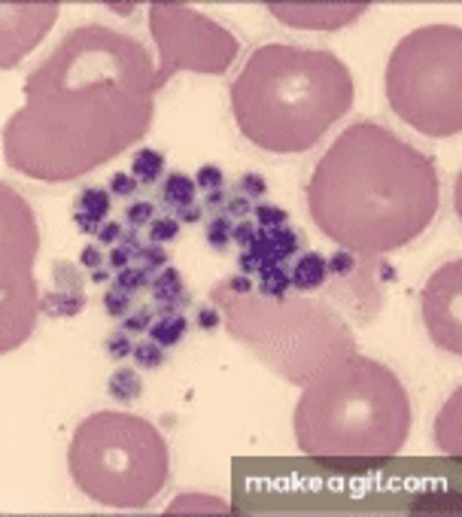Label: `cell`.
<instances>
[{
  "mask_svg": "<svg viewBox=\"0 0 462 517\" xmlns=\"http://www.w3.org/2000/svg\"><path fill=\"white\" fill-rule=\"evenodd\" d=\"M168 262H170V256H168V250L161 247V243H146V247L137 253V265L146 271L149 277L161 275V271L168 268Z\"/></svg>",
  "mask_w": 462,
  "mask_h": 517,
  "instance_id": "31",
  "label": "cell"
},
{
  "mask_svg": "<svg viewBox=\"0 0 462 517\" xmlns=\"http://www.w3.org/2000/svg\"><path fill=\"white\" fill-rule=\"evenodd\" d=\"M435 441L444 454L459 456V390L453 393L450 402L444 405V411L438 414L435 423Z\"/></svg>",
  "mask_w": 462,
  "mask_h": 517,
  "instance_id": "19",
  "label": "cell"
},
{
  "mask_svg": "<svg viewBox=\"0 0 462 517\" xmlns=\"http://www.w3.org/2000/svg\"><path fill=\"white\" fill-rule=\"evenodd\" d=\"M195 326L201 332H216L222 326V314H219V308L216 305H201L195 310Z\"/></svg>",
  "mask_w": 462,
  "mask_h": 517,
  "instance_id": "42",
  "label": "cell"
},
{
  "mask_svg": "<svg viewBox=\"0 0 462 517\" xmlns=\"http://www.w3.org/2000/svg\"><path fill=\"white\" fill-rule=\"evenodd\" d=\"M146 243L140 241V234H137V228H128V232L122 234V241L116 243V247H110V256H107V268L110 271H125V268H131V262L137 258V253L144 250Z\"/></svg>",
  "mask_w": 462,
  "mask_h": 517,
  "instance_id": "25",
  "label": "cell"
},
{
  "mask_svg": "<svg viewBox=\"0 0 462 517\" xmlns=\"http://www.w3.org/2000/svg\"><path fill=\"white\" fill-rule=\"evenodd\" d=\"M180 238V219L177 217H155L149 223V243H174Z\"/></svg>",
  "mask_w": 462,
  "mask_h": 517,
  "instance_id": "32",
  "label": "cell"
},
{
  "mask_svg": "<svg viewBox=\"0 0 462 517\" xmlns=\"http://www.w3.org/2000/svg\"><path fill=\"white\" fill-rule=\"evenodd\" d=\"M52 277H55V286L40 295V314L49 316V320H70V316L83 314L88 305L83 286V265L55 258L52 262Z\"/></svg>",
  "mask_w": 462,
  "mask_h": 517,
  "instance_id": "13",
  "label": "cell"
},
{
  "mask_svg": "<svg viewBox=\"0 0 462 517\" xmlns=\"http://www.w3.org/2000/svg\"><path fill=\"white\" fill-rule=\"evenodd\" d=\"M107 186H110V195H113V198H134V192L140 189V183L134 180L131 174H122V171H119V174L110 176Z\"/></svg>",
  "mask_w": 462,
  "mask_h": 517,
  "instance_id": "41",
  "label": "cell"
},
{
  "mask_svg": "<svg viewBox=\"0 0 462 517\" xmlns=\"http://www.w3.org/2000/svg\"><path fill=\"white\" fill-rule=\"evenodd\" d=\"M252 213H256L259 228H277V226H286V219H289V213L277 204H256Z\"/></svg>",
  "mask_w": 462,
  "mask_h": 517,
  "instance_id": "36",
  "label": "cell"
},
{
  "mask_svg": "<svg viewBox=\"0 0 462 517\" xmlns=\"http://www.w3.org/2000/svg\"><path fill=\"white\" fill-rule=\"evenodd\" d=\"M131 176L137 183H144V186H153V183H159L165 174V155H161L159 150H149V146H144V150L134 152L131 159Z\"/></svg>",
  "mask_w": 462,
  "mask_h": 517,
  "instance_id": "22",
  "label": "cell"
},
{
  "mask_svg": "<svg viewBox=\"0 0 462 517\" xmlns=\"http://www.w3.org/2000/svg\"><path fill=\"white\" fill-rule=\"evenodd\" d=\"M122 234H125L122 223H116V219H107V223L98 228L95 241H98V247H116V243L122 241Z\"/></svg>",
  "mask_w": 462,
  "mask_h": 517,
  "instance_id": "43",
  "label": "cell"
},
{
  "mask_svg": "<svg viewBox=\"0 0 462 517\" xmlns=\"http://www.w3.org/2000/svg\"><path fill=\"white\" fill-rule=\"evenodd\" d=\"M153 320H155V308H137V310H131L128 316L122 320V332H134V335H140V332H149V326H153Z\"/></svg>",
  "mask_w": 462,
  "mask_h": 517,
  "instance_id": "37",
  "label": "cell"
},
{
  "mask_svg": "<svg viewBox=\"0 0 462 517\" xmlns=\"http://www.w3.org/2000/svg\"><path fill=\"white\" fill-rule=\"evenodd\" d=\"M155 219V204L153 201H134L125 207V223L131 228H149V223Z\"/></svg>",
  "mask_w": 462,
  "mask_h": 517,
  "instance_id": "35",
  "label": "cell"
},
{
  "mask_svg": "<svg viewBox=\"0 0 462 517\" xmlns=\"http://www.w3.org/2000/svg\"><path fill=\"white\" fill-rule=\"evenodd\" d=\"M110 10H113V12H131L134 4H110Z\"/></svg>",
  "mask_w": 462,
  "mask_h": 517,
  "instance_id": "49",
  "label": "cell"
},
{
  "mask_svg": "<svg viewBox=\"0 0 462 517\" xmlns=\"http://www.w3.org/2000/svg\"><path fill=\"white\" fill-rule=\"evenodd\" d=\"M210 301L219 308L228 335L295 387L356 353V338L344 316L329 301L308 299L304 292L262 299L256 290L231 292L219 280L210 290Z\"/></svg>",
  "mask_w": 462,
  "mask_h": 517,
  "instance_id": "5",
  "label": "cell"
},
{
  "mask_svg": "<svg viewBox=\"0 0 462 517\" xmlns=\"http://www.w3.org/2000/svg\"><path fill=\"white\" fill-rule=\"evenodd\" d=\"M293 290V280H289V265H274V268H262L259 271V283L256 292L262 299H283Z\"/></svg>",
  "mask_w": 462,
  "mask_h": 517,
  "instance_id": "26",
  "label": "cell"
},
{
  "mask_svg": "<svg viewBox=\"0 0 462 517\" xmlns=\"http://www.w3.org/2000/svg\"><path fill=\"white\" fill-rule=\"evenodd\" d=\"M149 290H153V301L159 305V314H168V310H183L192 301L189 290H186L183 275L177 268H170V265L161 271V275L153 277Z\"/></svg>",
  "mask_w": 462,
  "mask_h": 517,
  "instance_id": "17",
  "label": "cell"
},
{
  "mask_svg": "<svg viewBox=\"0 0 462 517\" xmlns=\"http://www.w3.org/2000/svg\"><path fill=\"white\" fill-rule=\"evenodd\" d=\"M237 192L252 198V201H259V198H265V192H268V180L262 174L250 171V174H243L241 180H237Z\"/></svg>",
  "mask_w": 462,
  "mask_h": 517,
  "instance_id": "38",
  "label": "cell"
},
{
  "mask_svg": "<svg viewBox=\"0 0 462 517\" xmlns=\"http://www.w3.org/2000/svg\"><path fill=\"white\" fill-rule=\"evenodd\" d=\"M110 192L88 186L73 198V226L83 234H98V228L107 223L110 217Z\"/></svg>",
  "mask_w": 462,
  "mask_h": 517,
  "instance_id": "16",
  "label": "cell"
},
{
  "mask_svg": "<svg viewBox=\"0 0 462 517\" xmlns=\"http://www.w3.org/2000/svg\"><path fill=\"white\" fill-rule=\"evenodd\" d=\"M386 101L401 122L426 137L462 131V31L457 25L417 28L392 49Z\"/></svg>",
  "mask_w": 462,
  "mask_h": 517,
  "instance_id": "7",
  "label": "cell"
},
{
  "mask_svg": "<svg viewBox=\"0 0 462 517\" xmlns=\"http://www.w3.org/2000/svg\"><path fill=\"white\" fill-rule=\"evenodd\" d=\"M289 280H293L295 292H317L319 286H326V256L314 253V250H304L289 268Z\"/></svg>",
  "mask_w": 462,
  "mask_h": 517,
  "instance_id": "18",
  "label": "cell"
},
{
  "mask_svg": "<svg viewBox=\"0 0 462 517\" xmlns=\"http://www.w3.org/2000/svg\"><path fill=\"white\" fill-rule=\"evenodd\" d=\"M459 299H462V262L450 258L429 277L423 290V320H426L429 338L435 347L459 357L462 353V323H459Z\"/></svg>",
  "mask_w": 462,
  "mask_h": 517,
  "instance_id": "11",
  "label": "cell"
},
{
  "mask_svg": "<svg viewBox=\"0 0 462 517\" xmlns=\"http://www.w3.org/2000/svg\"><path fill=\"white\" fill-rule=\"evenodd\" d=\"M186 332H189V320H186L183 310H168V314H159L153 320V326H149V338L168 350V347H177L183 341Z\"/></svg>",
  "mask_w": 462,
  "mask_h": 517,
  "instance_id": "20",
  "label": "cell"
},
{
  "mask_svg": "<svg viewBox=\"0 0 462 517\" xmlns=\"http://www.w3.org/2000/svg\"><path fill=\"white\" fill-rule=\"evenodd\" d=\"M323 469L338 472V475H368L371 469H380L386 460L380 456H314Z\"/></svg>",
  "mask_w": 462,
  "mask_h": 517,
  "instance_id": "24",
  "label": "cell"
},
{
  "mask_svg": "<svg viewBox=\"0 0 462 517\" xmlns=\"http://www.w3.org/2000/svg\"><path fill=\"white\" fill-rule=\"evenodd\" d=\"M231 232H235V219L228 217V213H216V217L207 219V247L216 250V253H226L231 247Z\"/></svg>",
  "mask_w": 462,
  "mask_h": 517,
  "instance_id": "27",
  "label": "cell"
},
{
  "mask_svg": "<svg viewBox=\"0 0 462 517\" xmlns=\"http://www.w3.org/2000/svg\"><path fill=\"white\" fill-rule=\"evenodd\" d=\"M228 195L231 192H226V189H213V192H204V210H226V204H228Z\"/></svg>",
  "mask_w": 462,
  "mask_h": 517,
  "instance_id": "46",
  "label": "cell"
},
{
  "mask_svg": "<svg viewBox=\"0 0 462 517\" xmlns=\"http://www.w3.org/2000/svg\"><path fill=\"white\" fill-rule=\"evenodd\" d=\"M368 4H268L274 19L293 28H317V31H334L356 21Z\"/></svg>",
  "mask_w": 462,
  "mask_h": 517,
  "instance_id": "14",
  "label": "cell"
},
{
  "mask_svg": "<svg viewBox=\"0 0 462 517\" xmlns=\"http://www.w3.org/2000/svg\"><path fill=\"white\" fill-rule=\"evenodd\" d=\"M153 55L103 25L73 28L25 79V107L4 128L12 171L67 183L146 137L155 113Z\"/></svg>",
  "mask_w": 462,
  "mask_h": 517,
  "instance_id": "1",
  "label": "cell"
},
{
  "mask_svg": "<svg viewBox=\"0 0 462 517\" xmlns=\"http://www.w3.org/2000/svg\"><path fill=\"white\" fill-rule=\"evenodd\" d=\"M228 94L250 144L268 152H304L350 113L356 83L332 52L271 43L252 52Z\"/></svg>",
  "mask_w": 462,
  "mask_h": 517,
  "instance_id": "3",
  "label": "cell"
},
{
  "mask_svg": "<svg viewBox=\"0 0 462 517\" xmlns=\"http://www.w3.org/2000/svg\"><path fill=\"white\" fill-rule=\"evenodd\" d=\"M134 305V295L125 292L122 286H110L107 292H103V310H107V316H113V320H125V316L131 314Z\"/></svg>",
  "mask_w": 462,
  "mask_h": 517,
  "instance_id": "30",
  "label": "cell"
},
{
  "mask_svg": "<svg viewBox=\"0 0 462 517\" xmlns=\"http://www.w3.org/2000/svg\"><path fill=\"white\" fill-rule=\"evenodd\" d=\"M438 204L435 161L377 122L350 125L308 183L319 232L362 256L408 247L432 226Z\"/></svg>",
  "mask_w": 462,
  "mask_h": 517,
  "instance_id": "2",
  "label": "cell"
},
{
  "mask_svg": "<svg viewBox=\"0 0 462 517\" xmlns=\"http://www.w3.org/2000/svg\"><path fill=\"white\" fill-rule=\"evenodd\" d=\"M326 280H332L326 301L353 314V320L365 326L384 308V286L396 283V268L386 258L338 250L326 258Z\"/></svg>",
  "mask_w": 462,
  "mask_h": 517,
  "instance_id": "10",
  "label": "cell"
},
{
  "mask_svg": "<svg viewBox=\"0 0 462 517\" xmlns=\"http://www.w3.org/2000/svg\"><path fill=\"white\" fill-rule=\"evenodd\" d=\"M304 234L293 226H277V228H259L256 241L250 243L247 253L252 262H256V275L262 268H274V265H286L289 258H295L301 253Z\"/></svg>",
  "mask_w": 462,
  "mask_h": 517,
  "instance_id": "15",
  "label": "cell"
},
{
  "mask_svg": "<svg viewBox=\"0 0 462 517\" xmlns=\"http://www.w3.org/2000/svg\"><path fill=\"white\" fill-rule=\"evenodd\" d=\"M149 34L159 46L153 88H165L180 70L222 77L235 64L241 40L189 4H149Z\"/></svg>",
  "mask_w": 462,
  "mask_h": 517,
  "instance_id": "8",
  "label": "cell"
},
{
  "mask_svg": "<svg viewBox=\"0 0 462 517\" xmlns=\"http://www.w3.org/2000/svg\"><path fill=\"white\" fill-rule=\"evenodd\" d=\"M256 234H259V226L252 223V219H241V223L235 226V232H231V241H235L241 250H247L250 243L256 241Z\"/></svg>",
  "mask_w": 462,
  "mask_h": 517,
  "instance_id": "44",
  "label": "cell"
},
{
  "mask_svg": "<svg viewBox=\"0 0 462 517\" xmlns=\"http://www.w3.org/2000/svg\"><path fill=\"white\" fill-rule=\"evenodd\" d=\"M58 12V4H4V55L0 68L10 70L19 64L21 55H28L43 34L52 28Z\"/></svg>",
  "mask_w": 462,
  "mask_h": 517,
  "instance_id": "12",
  "label": "cell"
},
{
  "mask_svg": "<svg viewBox=\"0 0 462 517\" xmlns=\"http://www.w3.org/2000/svg\"><path fill=\"white\" fill-rule=\"evenodd\" d=\"M180 512H216V514H228L231 508L222 505V502L213 499V496H198V493H189V496H177L174 505L168 508V514H180Z\"/></svg>",
  "mask_w": 462,
  "mask_h": 517,
  "instance_id": "28",
  "label": "cell"
},
{
  "mask_svg": "<svg viewBox=\"0 0 462 517\" xmlns=\"http://www.w3.org/2000/svg\"><path fill=\"white\" fill-rule=\"evenodd\" d=\"M103 350H107L110 359H128L134 353V341H131L128 332L116 329V332H110V335L103 338Z\"/></svg>",
  "mask_w": 462,
  "mask_h": 517,
  "instance_id": "34",
  "label": "cell"
},
{
  "mask_svg": "<svg viewBox=\"0 0 462 517\" xmlns=\"http://www.w3.org/2000/svg\"><path fill=\"white\" fill-rule=\"evenodd\" d=\"M252 210H256V201H252V198L241 195V192H231L228 204L222 213H228L231 219H247V217H252Z\"/></svg>",
  "mask_w": 462,
  "mask_h": 517,
  "instance_id": "40",
  "label": "cell"
},
{
  "mask_svg": "<svg viewBox=\"0 0 462 517\" xmlns=\"http://www.w3.org/2000/svg\"><path fill=\"white\" fill-rule=\"evenodd\" d=\"M0 198H4V265H0V350L10 353L31 335L34 316L40 310V295L34 286V256L40 247V234L31 217V207L21 201L6 183H0Z\"/></svg>",
  "mask_w": 462,
  "mask_h": 517,
  "instance_id": "9",
  "label": "cell"
},
{
  "mask_svg": "<svg viewBox=\"0 0 462 517\" xmlns=\"http://www.w3.org/2000/svg\"><path fill=\"white\" fill-rule=\"evenodd\" d=\"M195 195H198L195 180H192V176H186L183 171L168 174L165 183H161V204L170 207L174 213L195 204Z\"/></svg>",
  "mask_w": 462,
  "mask_h": 517,
  "instance_id": "21",
  "label": "cell"
},
{
  "mask_svg": "<svg viewBox=\"0 0 462 517\" xmlns=\"http://www.w3.org/2000/svg\"><path fill=\"white\" fill-rule=\"evenodd\" d=\"M107 393L110 398H116L119 405L137 402V398L144 396V378H140L134 368H116L107 381Z\"/></svg>",
  "mask_w": 462,
  "mask_h": 517,
  "instance_id": "23",
  "label": "cell"
},
{
  "mask_svg": "<svg viewBox=\"0 0 462 517\" xmlns=\"http://www.w3.org/2000/svg\"><path fill=\"white\" fill-rule=\"evenodd\" d=\"M149 283H153V277L146 275L144 268H125V271H119L116 275V286H122L125 292H131V295H137V292H144V290H149Z\"/></svg>",
  "mask_w": 462,
  "mask_h": 517,
  "instance_id": "33",
  "label": "cell"
},
{
  "mask_svg": "<svg viewBox=\"0 0 462 517\" xmlns=\"http://www.w3.org/2000/svg\"><path fill=\"white\" fill-rule=\"evenodd\" d=\"M70 478L107 508H146L168 484V445L149 420L98 411L77 426L67 450Z\"/></svg>",
  "mask_w": 462,
  "mask_h": 517,
  "instance_id": "6",
  "label": "cell"
},
{
  "mask_svg": "<svg viewBox=\"0 0 462 517\" xmlns=\"http://www.w3.org/2000/svg\"><path fill=\"white\" fill-rule=\"evenodd\" d=\"M195 186L201 192H213V189H226V174H222V168L216 165H204L201 171L195 174Z\"/></svg>",
  "mask_w": 462,
  "mask_h": 517,
  "instance_id": "39",
  "label": "cell"
},
{
  "mask_svg": "<svg viewBox=\"0 0 462 517\" xmlns=\"http://www.w3.org/2000/svg\"><path fill=\"white\" fill-rule=\"evenodd\" d=\"M103 262H107V258H103L98 243H86V247L79 250V265H83L88 275H92V271H98V268H103Z\"/></svg>",
  "mask_w": 462,
  "mask_h": 517,
  "instance_id": "45",
  "label": "cell"
},
{
  "mask_svg": "<svg viewBox=\"0 0 462 517\" xmlns=\"http://www.w3.org/2000/svg\"><path fill=\"white\" fill-rule=\"evenodd\" d=\"M295 441L314 456H396L411 432V398L399 374L350 353L314 374L295 405Z\"/></svg>",
  "mask_w": 462,
  "mask_h": 517,
  "instance_id": "4",
  "label": "cell"
},
{
  "mask_svg": "<svg viewBox=\"0 0 462 517\" xmlns=\"http://www.w3.org/2000/svg\"><path fill=\"white\" fill-rule=\"evenodd\" d=\"M131 357H134V362H137L140 368H146V372H155V368H161L168 362L165 347L155 344L153 338H149V341H137V344H134Z\"/></svg>",
  "mask_w": 462,
  "mask_h": 517,
  "instance_id": "29",
  "label": "cell"
},
{
  "mask_svg": "<svg viewBox=\"0 0 462 517\" xmlns=\"http://www.w3.org/2000/svg\"><path fill=\"white\" fill-rule=\"evenodd\" d=\"M174 217L180 219V223H201V217H204V207L192 204V207H186V210H177Z\"/></svg>",
  "mask_w": 462,
  "mask_h": 517,
  "instance_id": "47",
  "label": "cell"
},
{
  "mask_svg": "<svg viewBox=\"0 0 462 517\" xmlns=\"http://www.w3.org/2000/svg\"><path fill=\"white\" fill-rule=\"evenodd\" d=\"M92 280H95V283H107V280H110V268H107V265H103V268H98V271H92Z\"/></svg>",
  "mask_w": 462,
  "mask_h": 517,
  "instance_id": "48",
  "label": "cell"
}]
</instances>
